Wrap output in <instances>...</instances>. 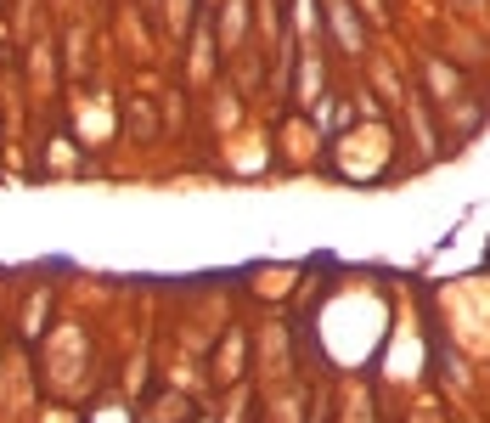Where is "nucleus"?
<instances>
[]
</instances>
